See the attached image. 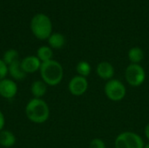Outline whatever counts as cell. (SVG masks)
Returning a JSON list of instances; mask_svg holds the SVG:
<instances>
[{"instance_id": "cell-16", "label": "cell", "mask_w": 149, "mask_h": 148, "mask_svg": "<svg viewBox=\"0 0 149 148\" xmlns=\"http://www.w3.org/2000/svg\"><path fill=\"white\" fill-rule=\"evenodd\" d=\"M37 57L41 61V63L47 62L52 59L53 57V51L50 46H41L38 49L37 51Z\"/></svg>"}, {"instance_id": "cell-21", "label": "cell", "mask_w": 149, "mask_h": 148, "mask_svg": "<svg viewBox=\"0 0 149 148\" xmlns=\"http://www.w3.org/2000/svg\"><path fill=\"white\" fill-rule=\"evenodd\" d=\"M5 125V119H4V115L3 113L0 111V132L3 130Z\"/></svg>"}, {"instance_id": "cell-4", "label": "cell", "mask_w": 149, "mask_h": 148, "mask_svg": "<svg viewBox=\"0 0 149 148\" xmlns=\"http://www.w3.org/2000/svg\"><path fill=\"white\" fill-rule=\"evenodd\" d=\"M142 138L134 132H123L114 140L115 148H144Z\"/></svg>"}, {"instance_id": "cell-14", "label": "cell", "mask_w": 149, "mask_h": 148, "mask_svg": "<svg viewBox=\"0 0 149 148\" xmlns=\"http://www.w3.org/2000/svg\"><path fill=\"white\" fill-rule=\"evenodd\" d=\"M48 43L52 49H61L65 44V38L61 33H52L48 38Z\"/></svg>"}, {"instance_id": "cell-2", "label": "cell", "mask_w": 149, "mask_h": 148, "mask_svg": "<svg viewBox=\"0 0 149 148\" xmlns=\"http://www.w3.org/2000/svg\"><path fill=\"white\" fill-rule=\"evenodd\" d=\"M39 72L42 80L50 86L58 85L64 77V69L61 64L53 59L42 63Z\"/></svg>"}, {"instance_id": "cell-5", "label": "cell", "mask_w": 149, "mask_h": 148, "mask_svg": "<svg viewBox=\"0 0 149 148\" xmlns=\"http://www.w3.org/2000/svg\"><path fill=\"white\" fill-rule=\"evenodd\" d=\"M104 92L109 100L119 102L126 97L127 88L121 81L116 79H113L107 81L104 86Z\"/></svg>"}, {"instance_id": "cell-15", "label": "cell", "mask_w": 149, "mask_h": 148, "mask_svg": "<svg viewBox=\"0 0 149 148\" xmlns=\"http://www.w3.org/2000/svg\"><path fill=\"white\" fill-rule=\"evenodd\" d=\"M127 57L131 64H140L144 58V52L140 47H133L128 51Z\"/></svg>"}, {"instance_id": "cell-13", "label": "cell", "mask_w": 149, "mask_h": 148, "mask_svg": "<svg viewBox=\"0 0 149 148\" xmlns=\"http://www.w3.org/2000/svg\"><path fill=\"white\" fill-rule=\"evenodd\" d=\"M16 143V137L12 132L9 130H3L0 132V145L3 147L10 148Z\"/></svg>"}, {"instance_id": "cell-7", "label": "cell", "mask_w": 149, "mask_h": 148, "mask_svg": "<svg viewBox=\"0 0 149 148\" xmlns=\"http://www.w3.org/2000/svg\"><path fill=\"white\" fill-rule=\"evenodd\" d=\"M68 89L72 95L81 96L85 94L88 89V81L86 78L76 75L70 80Z\"/></svg>"}, {"instance_id": "cell-6", "label": "cell", "mask_w": 149, "mask_h": 148, "mask_svg": "<svg viewBox=\"0 0 149 148\" xmlns=\"http://www.w3.org/2000/svg\"><path fill=\"white\" fill-rule=\"evenodd\" d=\"M125 79L127 83L132 87L141 86L146 79L145 69L140 64H130L126 68Z\"/></svg>"}, {"instance_id": "cell-9", "label": "cell", "mask_w": 149, "mask_h": 148, "mask_svg": "<svg viewBox=\"0 0 149 148\" xmlns=\"http://www.w3.org/2000/svg\"><path fill=\"white\" fill-rule=\"evenodd\" d=\"M97 75L103 80H111L113 79L115 74V70L113 65L107 61H102L98 64L96 67Z\"/></svg>"}, {"instance_id": "cell-1", "label": "cell", "mask_w": 149, "mask_h": 148, "mask_svg": "<svg viewBox=\"0 0 149 148\" xmlns=\"http://www.w3.org/2000/svg\"><path fill=\"white\" fill-rule=\"evenodd\" d=\"M25 114L30 121L36 124H42L50 117V108L47 103L42 99H32L25 106Z\"/></svg>"}, {"instance_id": "cell-18", "label": "cell", "mask_w": 149, "mask_h": 148, "mask_svg": "<svg viewBox=\"0 0 149 148\" xmlns=\"http://www.w3.org/2000/svg\"><path fill=\"white\" fill-rule=\"evenodd\" d=\"M3 61L7 65H10L17 61H19V54H18L17 51H16L14 49H10V50L6 51L3 54Z\"/></svg>"}, {"instance_id": "cell-17", "label": "cell", "mask_w": 149, "mask_h": 148, "mask_svg": "<svg viewBox=\"0 0 149 148\" xmlns=\"http://www.w3.org/2000/svg\"><path fill=\"white\" fill-rule=\"evenodd\" d=\"M76 72L78 75L86 78L92 72V66L87 61H80L76 65Z\"/></svg>"}, {"instance_id": "cell-23", "label": "cell", "mask_w": 149, "mask_h": 148, "mask_svg": "<svg viewBox=\"0 0 149 148\" xmlns=\"http://www.w3.org/2000/svg\"><path fill=\"white\" fill-rule=\"evenodd\" d=\"M144 148H149V143H148V144H147V145H145Z\"/></svg>"}, {"instance_id": "cell-12", "label": "cell", "mask_w": 149, "mask_h": 148, "mask_svg": "<svg viewBox=\"0 0 149 148\" xmlns=\"http://www.w3.org/2000/svg\"><path fill=\"white\" fill-rule=\"evenodd\" d=\"M47 91V85L43 80H37L34 81L31 84V92L34 98L36 99H41Z\"/></svg>"}, {"instance_id": "cell-19", "label": "cell", "mask_w": 149, "mask_h": 148, "mask_svg": "<svg viewBox=\"0 0 149 148\" xmlns=\"http://www.w3.org/2000/svg\"><path fill=\"white\" fill-rule=\"evenodd\" d=\"M89 148H107V146L103 140L100 138H95L90 141Z\"/></svg>"}, {"instance_id": "cell-11", "label": "cell", "mask_w": 149, "mask_h": 148, "mask_svg": "<svg viewBox=\"0 0 149 148\" xmlns=\"http://www.w3.org/2000/svg\"><path fill=\"white\" fill-rule=\"evenodd\" d=\"M8 73L14 80H23L26 77V73L21 66L20 60L8 65Z\"/></svg>"}, {"instance_id": "cell-3", "label": "cell", "mask_w": 149, "mask_h": 148, "mask_svg": "<svg viewBox=\"0 0 149 148\" xmlns=\"http://www.w3.org/2000/svg\"><path fill=\"white\" fill-rule=\"evenodd\" d=\"M31 30L37 38L41 40L48 39L52 31V21L45 14H37L31 21Z\"/></svg>"}, {"instance_id": "cell-20", "label": "cell", "mask_w": 149, "mask_h": 148, "mask_svg": "<svg viewBox=\"0 0 149 148\" xmlns=\"http://www.w3.org/2000/svg\"><path fill=\"white\" fill-rule=\"evenodd\" d=\"M8 74V65L3 61V59H0V80L6 78Z\"/></svg>"}, {"instance_id": "cell-8", "label": "cell", "mask_w": 149, "mask_h": 148, "mask_svg": "<svg viewBox=\"0 0 149 148\" xmlns=\"http://www.w3.org/2000/svg\"><path fill=\"white\" fill-rule=\"evenodd\" d=\"M17 93V85L13 79H3L0 80V96L10 99H13Z\"/></svg>"}, {"instance_id": "cell-10", "label": "cell", "mask_w": 149, "mask_h": 148, "mask_svg": "<svg viewBox=\"0 0 149 148\" xmlns=\"http://www.w3.org/2000/svg\"><path fill=\"white\" fill-rule=\"evenodd\" d=\"M41 64V61L37 56H28L21 60V66L26 74L34 73L39 71Z\"/></svg>"}, {"instance_id": "cell-22", "label": "cell", "mask_w": 149, "mask_h": 148, "mask_svg": "<svg viewBox=\"0 0 149 148\" xmlns=\"http://www.w3.org/2000/svg\"><path fill=\"white\" fill-rule=\"evenodd\" d=\"M144 133H145V136L146 138L149 140V123L145 126V130H144Z\"/></svg>"}]
</instances>
